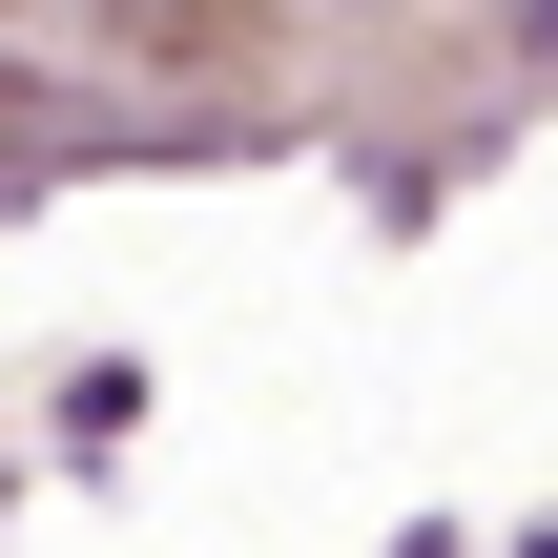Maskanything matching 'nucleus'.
<instances>
[{"mask_svg":"<svg viewBox=\"0 0 558 558\" xmlns=\"http://www.w3.org/2000/svg\"><path fill=\"white\" fill-rule=\"evenodd\" d=\"M518 21H538V41H558V0H518Z\"/></svg>","mask_w":558,"mask_h":558,"instance_id":"f257e3e1","label":"nucleus"}]
</instances>
